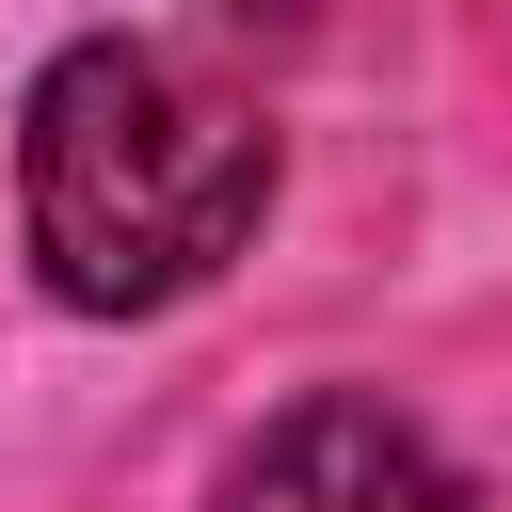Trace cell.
<instances>
[{
  "label": "cell",
  "instance_id": "obj_1",
  "mask_svg": "<svg viewBox=\"0 0 512 512\" xmlns=\"http://www.w3.org/2000/svg\"><path fill=\"white\" fill-rule=\"evenodd\" d=\"M272 208V112L176 32H80L16 112V224L64 320H160L224 288Z\"/></svg>",
  "mask_w": 512,
  "mask_h": 512
},
{
  "label": "cell",
  "instance_id": "obj_2",
  "mask_svg": "<svg viewBox=\"0 0 512 512\" xmlns=\"http://www.w3.org/2000/svg\"><path fill=\"white\" fill-rule=\"evenodd\" d=\"M208 512H464V464H448L400 400L320 384V400H288V416H256V432L224 448Z\"/></svg>",
  "mask_w": 512,
  "mask_h": 512
}]
</instances>
